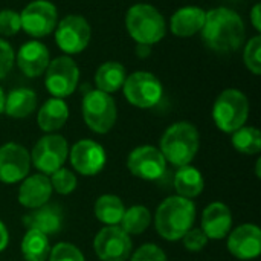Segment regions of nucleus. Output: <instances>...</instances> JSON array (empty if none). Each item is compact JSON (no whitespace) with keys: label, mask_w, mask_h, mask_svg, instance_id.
<instances>
[{"label":"nucleus","mask_w":261,"mask_h":261,"mask_svg":"<svg viewBox=\"0 0 261 261\" xmlns=\"http://www.w3.org/2000/svg\"><path fill=\"white\" fill-rule=\"evenodd\" d=\"M69 156V144L61 135L49 133L37 141L31 151V164L41 171V174L50 176L60 170Z\"/></svg>","instance_id":"nucleus-9"},{"label":"nucleus","mask_w":261,"mask_h":261,"mask_svg":"<svg viewBox=\"0 0 261 261\" xmlns=\"http://www.w3.org/2000/svg\"><path fill=\"white\" fill-rule=\"evenodd\" d=\"M232 147L242 154H258L261 151V133L255 127L243 125L234 133H231Z\"/></svg>","instance_id":"nucleus-29"},{"label":"nucleus","mask_w":261,"mask_h":261,"mask_svg":"<svg viewBox=\"0 0 261 261\" xmlns=\"http://www.w3.org/2000/svg\"><path fill=\"white\" fill-rule=\"evenodd\" d=\"M8 243H9V232L5 223L0 220V252H3L8 248Z\"/></svg>","instance_id":"nucleus-38"},{"label":"nucleus","mask_w":261,"mask_h":261,"mask_svg":"<svg viewBox=\"0 0 261 261\" xmlns=\"http://www.w3.org/2000/svg\"><path fill=\"white\" fill-rule=\"evenodd\" d=\"M26 229H37L44 236H52L61 231L63 226V211L58 205H43L40 208L31 210L23 217Z\"/></svg>","instance_id":"nucleus-20"},{"label":"nucleus","mask_w":261,"mask_h":261,"mask_svg":"<svg viewBox=\"0 0 261 261\" xmlns=\"http://www.w3.org/2000/svg\"><path fill=\"white\" fill-rule=\"evenodd\" d=\"M5 92H3V89L0 87V113H3V107H5Z\"/></svg>","instance_id":"nucleus-40"},{"label":"nucleus","mask_w":261,"mask_h":261,"mask_svg":"<svg viewBox=\"0 0 261 261\" xmlns=\"http://www.w3.org/2000/svg\"><path fill=\"white\" fill-rule=\"evenodd\" d=\"M260 165H261V159L257 161V177H260Z\"/></svg>","instance_id":"nucleus-41"},{"label":"nucleus","mask_w":261,"mask_h":261,"mask_svg":"<svg viewBox=\"0 0 261 261\" xmlns=\"http://www.w3.org/2000/svg\"><path fill=\"white\" fill-rule=\"evenodd\" d=\"M124 211H125V206L122 200L115 194L99 196L95 202V216L101 223L107 226L119 225L124 216Z\"/></svg>","instance_id":"nucleus-27"},{"label":"nucleus","mask_w":261,"mask_h":261,"mask_svg":"<svg viewBox=\"0 0 261 261\" xmlns=\"http://www.w3.org/2000/svg\"><path fill=\"white\" fill-rule=\"evenodd\" d=\"M93 249L102 261H127L132 255L133 242L121 226H104L93 240Z\"/></svg>","instance_id":"nucleus-12"},{"label":"nucleus","mask_w":261,"mask_h":261,"mask_svg":"<svg viewBox=\"0 0 261 261\" xmlns=\"http://www.w3.org/2000/svg\"><path fill=\"white\" fill-rule=\"evenodd\" d=\"M202 40L208 49L217 54H231L245 43V21L236 11L220 6L206 12L202 28Z\"/></svg>","instance_id":"nucleus-1"},{"label":"nucleus","mask_w":261,"mask_h":261,"mask_svg":"<svg viewBox=\"0 0 261 261\" xmlns=\"http://www.w3.org/2000/svg\"><path fill=\"white\" fill-rule=\"evenodd\" d=\"M29 170L31 154L23 145L8 142L0 147V182L17 184L29 174Z\"/></svg>","instance_id":"nucleus-14"},{"label":"nucleus","mask_w":261,"mask_h":261,"mask_svg":"<svg viewBox=\"0 0 261 261\" xmlns=\"http://www.w3.org/2000/svg\"><path fill=\"white\" fill-rule=\"evenodd\" d=\"M200 147V135L196 125L187 121L170 125L161 138L159 150L167 162L180 168L190 165Z\"/></svg>","instance_id":"nucleus-3"},{"label":"nucleus","mask_w":261,"mask_h":261,"mask_svg":"<svg viewBox=\"0 0 261 261\" xmlns=\"http://www.w3.org/2000/svg\"><path fill=\"white\" fill-rule=\"evenodd\" d=\"M248 116L249 101L248 96L239 89L223 90L213 106V119L217 128L223 133H234L243 127Z\"/></svg>","instance_id":"nucleus-5"},{"label":"nucleus","mask_w":261,"mask_h":261,"mask_svg":"<svg viewBox=\"0 0 261 261\" xmlns=\"http://www.w3.org/2000/svg\"><path fill=\"white\" fill-rule=\"evenodd\" d=\"M122 92L125 99L139 109H151L158 106L164 95V87L159 78L150 72L139 70L127 75Z\"/></svg>","instance_id":"nucleus-7"},{"label":"nucleus","mask_w":261,"mask_h":261,"mask_svg":"<svg viewBox=\"0 0 261 261\" xmlns=\"http://www.w3.org/2000/svg\"><path fill=\"white\" fill-rule=\"evenodd\" d=\"M128 171L144 180H158L167 171V161L161 150L151 145H141L130 151L127 158Z\"/></svg>","instance_id":"nucleus-13"},{"label":"nucleus","mask_w":261,"mask_h":261,"mask_svg":"<svg viewBox=\"0 0 261 261\" xmlns=\"http://www.w3.org/2000/svg\"><path fill=\"white\" fill-rule=\"evenodd\" d=\"M21 29L34 38L50 35L58 23L57 6L49 0H34L20 12Z\"/></svg>","instance_id":"nucleus-11"},{"label":"nucleus","mask_w":261,"mask_h":261,"mask_svg":"<svg viewBox=\"0 0 261 261\" xmlns=\"http://www.w3.org/2000/svg\"><path fill=\"white\" fill-rule=\"evenodd\" d=\"M151 223V213L144 205H135L124 211L119 226L128 236H138L148 229Z\"/></svg>","instance_id":"nucleus-28"},{"label":"nucleus","mask_w":261,"mask_h":261,"mask_svg":"<svg viewBox=\"0 0 261 261\" xmlns=\"http://www.w3.org/2000/svg\"><path fill=\"white\" fill-rule=\"evenodd\" d=\"M151 54V46L148 44H136V55L139 58H147Z\"/></svg>","instance_id":"nucleus-39"},{"label":"nucleus","mask_w":261,"mask_h":261,"mask_svg":"<svg viewBox=\"0 0 261 261\" xmlns=\"http://www.w3.org/2000/svg\"><path fill=\"white\" fill-rule=\"evenodd\" d=\"M196 220V205L191 199L171 196L165 199L154 214V226L158 234L168 242L182 240L193 228Z\"/></svg>","instance_id":"nucleus-2"},{"label":"nucleus","mask_w":261,"mask_h":261,"mask_svg":"<svg viewBox=\"0 0 261 261\" xmlns=\"http://www.w3.org/2000/svg\"><path fill=\"white\" fill-rule=\"evenodd\" d=\"M47 261H86L83 252L72 243H57L54 248H50Z\"/></svg>","instance_id":"nucleus-32"},{"label":"nucleus","mask_w":261,"mask_h":261,"mask_svg":"<svg viewBox=\"0 0 261 261\" xmlns=\"http://www.w3.org/2000/svg\"><path fill=\"white\" fill-rule=\"evenodd\" d=\"M15 61L23 75L29 78H37L46 72L50 63V54L46 44L38 40H31L21 44L15 55Z\"/></svg>","instance_id":"nucleus-17"},{"label":"nucleus","mask_w":261,"mask_h":261,"mask_svg":"<svg viewBox=\"0 0 261 261\" xmlns=\"http://www.w3.org/2000/svg\"><path fill=\"white\" fill-rule=\"evenodd\" d=\"M81 110L86 125L98 135L109 133L116 124L118 109L113 96L98 89L84 95Z\"/></svg>","instance_id":"nucleus-6"},{"label":"nucleus","mask_w":261,"mask_h":261,"mask_svg":"<svg viewBox=\"0 0 261 261\" xmlns=\"http://www.w3.org/2000/svg\"><path fill=\"white\" fill-rule=\"evenodd\" d=\"M50 252L49 237L37 229H28L21 240V255L26 261H47Z\"/></svg>","instance_id":"nucleus-26"},{"label":"nucleus","mask_w":261,"mask_h":261,"mask_svg":"<svg viewBox=\"0 0 261 261\" xmlns=\"http://www.w3.org/2000/svg\"><path fill=\"white\" fill-rule=\"evenodd\" d=\"M205 187L202 173L191 165L180 167L174 176V188L177 196L185 199H194L202 194Z\"/></svg>","instance_id":"nucleus-25"},{"label":"nucleus","mask_w":261,"mask_h":261,"mask_svg":"<svg viewBox=\"0 0 261 261\" xmlns=\"http://www.w3.org/2000/svg\"><path fill=\"white\" fill-rule=\"evenodd\" d=\"M21 29L20 14L14 9H2L0 11V35L12 37Z\"/></svg>","instance_id":"nucleus-33"},{"label":"nucleus","mask_w":261,"mask_h":261,"mask_svg":"<svg viewBox=\"0 0 261 261\" xmlns=\"http://www.w3.org/2000/svg\"><path fill=\"white\" fill-rule=\"evenodd\" d=\"M130 261H167V255L158 245L147 243L136 249Z\"/></svg>","instance_id":"nucleus-35"},{"label":"nucleus","mask_w":261,"mask_h":261,"mask_svg":"<svg viewBox=\"0 0 261 261\" xmlns=\"http://www.w3.org/2000/svg\"><path fill=\"white\" fill-rule=\"evenodd\" d=\"M125 28L136 44L153 46L167 34V21L158 8L136 3L125 14Z\"/></svg>","instance_id":"nucleus-4"},{"label":"nucleus","mask_w":261,"mask_h":261,"mask_svg":"<svg viewBox=\"0 0 261 261\" xmlns=\"http://www.w3.org/2000/svg\"><path fill=\"white\" fill-rule=\"evenodd\" d=\"M37 109V93L28 87H18L11 90L5 96L3 112L9 118L23 119L28 118Z\"/></svg>","instance_id":"nucleus-23"},{"label":"nucleus","mask_w":261,"mask_h":261,"mask_svg":"<svg viewBox=\"0 0 261 261\" xmlns=\"http://www.w3.org/2000/svg\"><path fill=\"white\" fill-rule=\"evenodd\" d=\"M80 81V67L69 55L57 57L50 60L44 72V84L47 92L54 98H67L70 96Z\"/></svg>","instance_id":"nucleus-8"},{"label":"nucleus","mask_w":261,"mask_h":261,"mask_svg":"<svg viewBox=\"0 0 261 261\" xmlns=\"http://www.w3.org/2000/svg\"><path fill=\"white\" fill-rule=\"evenodd\" d=\"M54 32L58 47L67 55L83 52L92 38L90 23L78 14H70L61 18Z\"/></svg>","instance_id":"nucleus-10"},{"label":"nucleus","mask_w":261,"mask_h":261,"mask_svg":"<svg viewBox=\"0 0 261 261\" xmlns=\"http://www.w3.org/2000/svg\"><path fill=\"white\" fill-rule=\"evenodd\" d=\"M49 180H50L52 190H55L61 196H67V194L73 193L76 188V184H78L76 176L64 167H61L60 170L52 173Z\"/></svg>","instance_id":"nucleus-30"},{"label":"nucleus","mask_w":261,"mask_h":261,"mask_svg":"<svg viewBox=\"0 0 261 261\" xmlns=\"http://www.w3.org/2000/svg\"><path fill=\"white\" fill-rule=\"evenodd\" d=\"M125 78H127V72L121 63L106 61L96 69L95 84L98 90L112 95L113 92H118L119 89H122Z\"/></svg>","instance_id":"nucleus-24"},{"label":"nucleus","mask_w":261,"mask_h":261,"mask_svg":"<svg viewBox=\"0 0 261 261\" xmlns=\"http://www.w3.org/2000/svg\"><path fill=\"white\" fill-rule=\"evenodd\" d=\"M228 249L239 260H254L261 252V231L257 225L245 223L228 237Z\"/></svg>","instance_id":"nucleus-16"},{"label":"nucleus","mask_w":261,"mask_h":261,"mask_svg":"<svg viewBox=\"0 0 261 261\" xmlns=\"http://www.w3.org/2000/svg\"><path fill=\"white\" fill-rule=\"evenodd\" d=\"M14 63H15V52L12 46L5 38H0V80H3L12 70Z\"/></svg>","instance_id":"nucleus-36"},{"label":"nucleus","mask_w":261,"mask_h":261,"mask_svg":"<svg viewBox=\"0 0 261 261\" xmlns=\"http://www.w3.org/2000/svg\"><path fill=\"white\" fill-rule=\"evenodd\" d=\"M69 119V107L61 98H49L37 115L38 127L46 133H54L60 130Z\"/></svg>","instance_id":"nucleus-22"},{"label":"nucleus","mask_w":261,"mask_h":261,"mask_svg":"<svg viewBox=\"0 0 261 261\" xmlns=\"http://www.w3.org/2000/svg\"><path fill=\"white\" fill-rule=\"evenodd\" d=\"M69 158L73 170L83 176L98 174L107 161L104 147L92 139H81L73 144L72 150H69Z\"/></svg>","instance_id":"nucleus-15"},{"label":"nucleus","mask_w":261,"mask_h":261,"mask_svg":"<svg viewBox=\"0 0 261 261\" xmlns=\"http://www.w3.org/2000/svg\"><path fill=\"white\" fill-rule=\"evenodd\" d=\"M232 226L231 210L222 202L210 203L202 213V231L211 240L225 239Z\"/></svg>","instance_id":"nucleus-19"},{"label":"nucleus","mask_w":261,"mask_h":261,"mask_svg":"<svg viewBox=\"0 0 261 261\" xmlns=\"http://www.w3.org/2000/svg\"><path fill=\"white\" fill-rule=\"evenodd\" d=\"M208 237L206 234L200 229V228H191L184 237H182V243L185 246L187 251L190 252H200L203 251V248L208 245Z\"/></svg>","instance_id":"nucleus-34"},{"label":"nucleus","mask_w":261,"mask_h":261,"mask_svg":"<svg viewBox=\"0 0 261 261\" xmlns=\"http://www.w3.org/2000/svg\"><path fill=\"white\" fill-rule=\"evenodd\" d=\"M52 191L50 180L46 174L26 176L18 188V202L26 210H35L49 202Z\"/></svg>","instance_id":"nucleus-18"},{"label":"nucleus","mask_w":261,"mask_h":261,"mask_svg":"<svg viewBox=\"0 0 261 261\" xmlns=\"http://www.w3.org/2000/svg\"><path fill=\"white\" fill-rule=\"evenodd\" d=\"M243 61L245 66L249 72H252L254 75H260L261 73V37L255 35L252 37L243 50Z\"/></svg>","instance_id":"nucleus-31"},{"label":"nucleus","mask_w":261,"mask_h":261,"mask_svg":"<svg viewBox=\"0 0 261 261\" xmlns=\"http://www.w3.org/2000/svg\"><path fill=\"white\" fill-rule=\"evenodd\" d=\"M206 12L199 6L179 8L170 20V29L176 37L188 38L202 31L205 24Z\"/></svg>","instance_id":"nucleus-21"},{"label":"nucleus","mask_w":261,"mask_h":261,"mask_svg":"<svg viewBox=\"0 0 261 261\" xmlns=\"http://www.w3.org/2000/svg\"><path fill=\"white\" fill-rule=\"evenodd\" d=\"M251 23L255 28L257 32H261V5L255 3L251 11Z\"/></svg>","instance_id":"nucleus-37"}]
</instances>
